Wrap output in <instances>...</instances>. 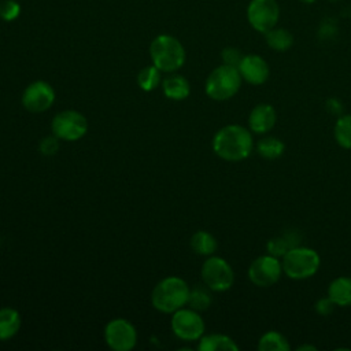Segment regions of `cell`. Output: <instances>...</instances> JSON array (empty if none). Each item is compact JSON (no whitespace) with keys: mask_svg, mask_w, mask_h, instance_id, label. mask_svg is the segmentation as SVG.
<instances>
[{"mask_svg":"<svg viewBox=\"0 0 351 351\" xmlns=\"http://www.w3.org/2000/svg\"><path fill=\"white\" fill-rule=\"evenodd\" d=\"M254 149L252 132L241 125L230 123L221 128L213 137L214 154L228 162L247 159Z\"/></svg>","mask_w":351,"mask_h":351,"instance_id":"1","label":"cell"},{"mask_svg":"<svg viewBox=\"0 0 351 351\" xmlns=\"http://www.w3.org/2000/svg\"><path fill=\"white\" fill-rule=\"evenodd\" d=\"M149 58L155 67L162 73L180 70L186 59L185 48L181 41L171 34H158L149 44Z\"/></svg>","mask_w":351,"mask_h":351,"instance_id":"2","label":"cell"},{"mask_svg":"<svg viewBox=\"0 0 351 351\" xmlns=\"http://www.w3.org/2000/svg\"><path fill=\"white\" fill-rule=\"evenodd\" d=\"M189 291L191 288L185 280L177 276H170L160 280L154 287L151 293V303L158 311L173 314L188 303Z\"/></svg>","mask_w":351,"mask_h":351,"instance_id":"3","label":"cell"},{"mask_svg":"<svg viewBox=\"0 0 351 351\" xmlns=\"http://www.w3.org/2000/svg\"><path fill=\"white\" fill-rule=\"evenodd\" d=\"M282 273L291 280H307L317 274L321 266L319 254L310 247L296 245L288 250L282 258Z\"/></svg>","mask_w":351,"mask_h":351,"instance_id":"4","label":"cell"},{"mask_svg":"<svg viewBox=\"0 0 351 351\" xmlns=\"http://www.w3.org/2000/svg\"><path fill=\"white\" fill-rule=\"evenodd\" d=\"M241 82L243 80L237 67L222 63L207 75L204 92L215 101H225L232 99L240 90Z\"/></svg>","mask_w":351,"mask_h":351,"instance_id":"5","label":"cell"},{"mask_svg":"<svg viewBox=\"0 0 351 351\" xmlns=\"http://www.w3.org/2000/svg\"><path fill=\"white\" fill-rule=\"evenodd\" d=\"M202 280L214 292H225L234 282V271L230 263L221 256H207L200 269Z\"/></svg>","mask_w":351,"mask_h":351,"instance_id":"6","label":"cell"},{"mask_svg":"<svg viewBox=\"0 0 351 351\" xmlns=\"http://www.w3.org/2000/svg\"><path fill=\"white\" fill-rule=\"evenodd\" d=\"M282 274L281 259L271 254L259 255L250 263L247 270L250 282L258 288H269L276 285Z\"/></svg>","mask_w":351,"mask_h":351,"instance_id":"7","label":"cell"},{"mask_svg":"<svg viewBox=\"0 0 351 351\" xmlns=\"http://www.w3.org/2000/svg\"><path fill=\"white\" fill-rule=\"evenodd\" d=\"M51 130L59 140L77 141L88 132V121L75 110H63L52 118Z\"/></svg>","mask_w":351,"mask_h":351,"instance_id":"8","label":"cell"},{"mask_svg":"<svg viewBox=\"0 0 351 351\" xmlns=\"http://www.w3.org/2000/svg\"><path fill=\"white\" fill-rule=\"evenodd\" d=\"M245 15L250 26L255 32L265 34L277 26L280 19V5L277 0H250Z\"/></svg>","mask_w":351,"mask_h":351,"instance_id":"9","label":"cell"},{"mask_svg":"<svg viewBox=\"0 0 351 351\" xmlns=\"http://www.w3.org/2000/svg\"><path fill=\"white\" fill-rule=\"evenodd\" d=\"M170 326L173 333L185 341L199 340L204 335V321L199 311L193 308H178L173 313L170 319Z\"/></svg>","mask_w":351,"mask_h":351,"instance_id":"10","label":"cell"},{"mask_svg":"<svg viewBox=\"0 0 351 351\" xmlns=\"http://www.w3.org/2000/svg\"><path fill=\"white\" fill-rule=\"evenodd\" d=\"M104 340L114 351H130L137 343V332L128 319L114 318L104 328Z\"/></svg>","mask_w":351,"mask_h":351,"instance_id":"11","label":"cell"},{"mask_svg":"<svg viewBox=\"0 0 351 351\" xmlns=\"http://www.w3.org/2000/svg\"><path fill=\"white\" fill-rule=\"evenodd\" d=\"M55 101V90L45 81H34L29 84L22 93L23 107L34 114L44 112L52 107Z\"/></svg>","mask_w":351,"mask_h":351,"instance_id":"12","label":"cell"},{"mask_svg":"<svg viewBox=\"0 0 351 351\" xmlns=\"http://www.w3.org/2000/svg\"><path fill=\"white\" fill-rule=\"evenodd\" d=\"M241 80L250 85H262L269 80L270 67L258 53H247L237 66Z\"/></svg>","mask_w":351,"mask_h":351,"instance_id":"13","label":"cell"},{"mask_svg":"<svg viewBox=\"0 0 351 351\" xmlns=\"http://www.w3.org/2000/svg\"><path fill=\"white\" fill-rule=\"evenodd\" d=\"M247 123L252 134H267L277 123V111L269 103L256 104L250 111Z\"/></svg>","mask_w":351,"mask_h":351,"instance_id":"14","label":"cell"},{"mask_svg":"<svg viewBox=\"0 0 351 351\" xmlns=\"http://www.w3.org/2000/svg\"><path fill=\"white\" fill-rule=\"evenodd\" d=\"M326 296L336 304V307L351 306V277L339 276L333 278L328 285Z\"/></svg>","mask_w":351,"mask_h":351,"instance_id":"15","label":"cell"},{"mask_svg":"<svg viewBox=\"0 0 351 351\" xmlns=\"http://www.w3.org/2000/svg\"><path fill=\"white\" fill-rule=\"evenodd\" d=\"M162 89L163 95L170 100H184L191 93V85L189 81L180 74H170L162 81Z\"/></svg>","mask_w":351,"mask_h":351,"instance_id":"16","label":"cell"},{"mask_svg":"<svg viewBox=\"0 0 351 351\" xmlns=\"http://www.w3.org/2000/svg\"><path fill=\"white\" fill-rule=\"evenodd\" d=\"M197 350H200V351H237L239 346L228 335L210 333V335H203L199 339Z\"/></svg>","mask_w":351,"mask_h":351,"instance_id":"17","label":"cell"},{"mask_svg":"<svg viewBox=\"0 0 351 351\" xmlns=\"http://www.w3.org/2000/svg\"><path fill=\"white\" fill-rule=\"evenodd\" d=\"M21 328V315L12 307L0 308V340H10Z\"/></svg>","mask_w":351,"mask_h":351,"instance_id":"18","label":"cell"},{"mask_svg":"<svg viewBox=\"0 0 351 351\" xmlns=\"http://www.w3.org/2000/svg\"><path fill=\"white\" fill-rule=\"evenodd\" d=\"M265 41L267 47L276 52H285L293 45V34L285 27H273L265 33Z\"/></svg>","mask_w":351,"mask_h":351,"instance_id":"19","label":"cell"},{"mask_svg":"<svg viewBox=\"0 0 351 351\" xmlns=\"http://www.w3.org/2000/svg\"><path fill=\"white\" fill-rule=\"evenodd\" d=\"M258 155L267 160H274L282 156L285 151V143L276 136H263L255 145Z\"/></svg>","mask_w":351,"mask_h":351,"instance_id":"20","label":"cell"},{"mask_svg":"<svg viewBox=\"0 0 351 351\" xmlns=\"http://www.w3.org/2000/svg\"><path fill=\"white\" fill-rule=\"evenodd\" d=\"M191 248L202 256H211L218 248L217 239L207 230H197L191 237Z\"/></svg>","mask_w":351,"mask_h":351,"instance_id":"21","label":"cell"},{"mask_svg":"<svg viewBox=\"0 0 351 351\" xmlns=\"http://www.w3.org/2000/svg\"><path fill=\"white\" fill-rule=\"evenodd\" d=\"M299 234L296 232H287L285 234H281V236H277V237H273L267 241L266 244V250H267V254H271L277 258H282V255L291 250L292 247H296L299 245Z\"/></svg>","mask_w":351,"mask_h":351,"instance_id":"22","label":"cell"},{"mask_svg":"<svg viewBox=\"0 0 351 351\" xmlns=\"http://www.w3.org/2000/svg\"><path fill=\"white\" fill-rule=\"evenodd\" d=\"M258 350L259 351H289L291 344L281 332L270 329L259 337Z\"/></svg>","mask_w":351,"mask_h":351,"instance_id":"23","label":"cell"},{"mask_svg":"<svg viewBox=\"0 0 351 351\" xmlns=\"http://www.w3.org/2000/svg\"><path fill=\"white\" fill-rule=\"evenodd\" d=\"M333 137L339 147L351 149V114L337 117L333 126Z\"/></svg>","mask_w":351,"mask_h":351,"instance_id":"24","label":"cell"},{"mask_svg":"<svg viewBox=\"0 0 351 351\" xmlns=\"http://www.w3.org/2000/svg\"><path fill=\"white\" fill-rule=\"evenodd\" d=\"M211 289L206 285H195L193 288H191L189 291V298H188V306L196 311H206L211 303H213V298H211Z\"/></svg>","mask_w":351,"mask_h":351,"instance_id":"25","label":"cell"},{"mask_svg":"<svg viewBox=\"0 0 351 351\" xmlns=\"http://www.w3.org/2000/svg\"><path fill=\"white\" fill-rule=\"evenodd\" d=\"M160 70L155 67L154 64L144 66L138 73H137V85L144 90V92H151L158 88L160 84Z\"/></svg>","mask_w":351,"mask_h":351,"instance_id":"26","label":"cell"},{"mask_svg":"<svg viewBox=\"0 0 351 351\" xmlns=\"http://www.w3.org/2000/svg\"><path fill=\"white\" fill-rule=\"evenodd\" d=\"M22 7L16 0H0V19L3 22H14L19 18Z\"/></svg>","mask_w":351,"mask_h":351,"instance_id":"27","label":"cell"},{"mask_svg":"<svg viewBox=\"0 0 351 351\" xmlns=\"http://www.w3.org/2000/svg\"><path fill=\"white\" fill-rule=\"evenodd\" d=\"M243 56H244V53L239 48H234V47H226L221 52L222 63L233 66V67L239 66V63L241 62Z\"/></svg>","mask_w":351,"mask_h":351,"instance_id":"28","label":"cell"},{"mask_svg":"<svg viewBox=\"0 0 351 351\" xmlns=\"http://www.w3.org/2000/svg\"><path fill=\"white\" fill-rule=\"evenodd\" d=\"M40 151L45 156H52L59 151V138L56 136H47L40 141Z\"/></svg>","mask_w":351,"mask_h":351,"instance_id":"29","label":"cell"},{"mask_svg":"<svg viewBox=\"0 0 351 351\" xmlns=\"http://www.w3.org/2000/svg\"><path fill=\"white\" fill-rule=\"evenodd\" d=\"M335 307H336V304L328 296H324V298L318 299L315 302V304H314V310L319 315H329V314H332Z\"/></svg>","mask_w":351,"mask_h":351,"instance_id":"30","label":"cell"},{"mask_svg":"<svg viewBox=\"0 0 351 351\" xmlns=\"http://www.w3.org/2000/svg\"><path fill=\"white\" fill-rule=\"evenodd\" d=\"M326 104H328V108H329L332 112H336V114L341 112V104H340L336 99H329V100L326 101ZM329 110H328V111H329Z\"/></svg>","mask_w":351,"mask_h":351,"instance_id":"31","label":"cell"},{"mask_svg":"<svg viewBox=\"0 0 351 351\" xmlns=\"http://www.w3.org/2000/svg\"><path fill=\"white\" fill-rule=\"evenodd\" d=\"M298 350H299V351H304V350H311V351H315V350H317V347H314V346H310V344H303V346L298 347Z\"/></svg>","mask_w":351,"mask_h":351,"instance_id":"32","label":"cell"},{"mask_svg":"<svg viewBox=\"0 0 351 351\" xmlns=\"http://www.w3.org/2000/svg\"><path fill=\"white\" fill-rule=\"evenodd\" d=\"M302 3H304V4H313L314 1H317V0H300Z\"/></svg>","mask_w":351,"mask_h":351,"instance_id":"33","label":"cell"}]
</instances>
